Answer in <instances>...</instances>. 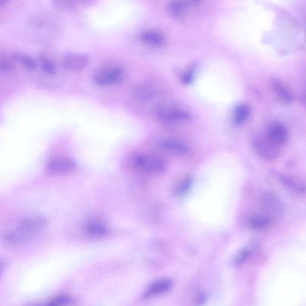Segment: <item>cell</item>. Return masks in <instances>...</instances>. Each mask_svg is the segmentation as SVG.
I'll list each match as a JSON object with an SVG mask.
<instances>
[{
    "mask_svg": "<svg viewBox=\"0 0 306 306\" xmlns=\"http://www.w3.org/2000/svg\"><path fill=\"white\" fill-rule=\"evenodd\" d=\"M250 109L247 105L242 104L238 106L235 112V121L240 124L245 122L249 115Z\"/></svg>",
    "mask_w": 306,
    "mask_h": 306,
    "instance_id": "ac0fdd59",
    "label": "cell"
},
{
    "mask_svg": "<svg viewBox=\"0 0 306 306\" xmlns=\"http://www.w3.org/2000/svg\"><path fill=\"white\" fill-rule=\"evenodd\" d=\"M156 117L160 122L164 123L184 122L190 118L188 112L183 109L166 106L157 108Z\"/></svg>",
    "mask_w": 306,
    "mask_h": 306,
    "instance_id": "5b68a950",
    "label": "cell"
},
{
    "mask_svg": "<svg viewBox=\"0 0 306 306\" xmlns=\"http://www.w3.org/2000/svg\"><path fill=\"white\" fill-rule=\"evenodd\" d=\"M193 79V74L192 71H188L186 72L181 77V82L184 85H188L192 82Z\"/></svg>",
    "mask_w": 306,
    "mask_h": 306,
    "instance_id": "603a6c76",
    "label": "cell"
},
{
    "mask_svg": "<svg viewBox=\"0 0 306 306\" xmlns=\"http://www.w3.org/2000/svg\"><path fill=\"white\" fill-rule=\"evenodd\" d=\"M135 95L138 99L146 102L152 99L154 91L148 86H141L136 90Z\"/></svg>",
    "mask_w": 306,
    "mask_h": 306,
    "instance_id": "2e32d148",
    "label": "cell"
},
{
    "mask_svg": "<svg viewBox=\"0 0 306 306\" xmlns=\"http://www.w3.org/2000/svg\"><path fill=\"white\" fill-rule=\"evenodd\" d=\"M71 299L70 297L65 295H62L54 297L48 303L50 306H66L70 305Z\"/></svg>",
    "mask_w": 306,
    "mask_h": 306,
    "instance_id": "44dd1931",
    "label": "cell"
},
{
    "mask_svg": "<svg viewBox=\"0 0 306 306\" xmlns=\"http://www.w3.org/2000/svg\"><path fill=\"white\" fill-rule=\"evenodd\" d=\"M84 232L91 238H101L107 235V227L100 221L90 220L84 225Z\"/></svg>",
    "mask_w": 306,
    "mask_h": 306,
    "instance_id": "ba28073f",
    "label": "cell"
},
{
    "mask_svg": "<svg viewBox=\"0 0 306 306\" xmlns=\"http://www.w3.org/2000/svg\"><path fill=\"white\" fill-rule=\"evenodd\" d=\"M8 1V0H0V6L3 5Z\"/></svg>",
    "mask_w": 306,
    "mask_h": 306,
    "instance_id": "484cf974",
    "label": "cell"
},
{
    "mask_svg": "<svg viewBox=\"0 0 306 306\" xmlns=\"http://www.w3.org/2000/svg\"><path fill=\"white\" fill-rule=\"evenodd\" d=\"M125 79V72L120 67H112L101 71L95 75L94 82L100 87H108L117 85Z\"/></svg>",
    "mask_w": 306,
    "mask_h": 306,
    "instance_id": "3957f363",
    "label": "cell"
},
{
    "mask_svg": "<svg viewBox=\"0 0 306 306\" xmlns=\"http://www.w3.org/2000/svg\"><path fill=\"white\" fill-rule=\"evenodd\" d=\"M192 181L190 178L184 179L183 181L179 183L175 189V193L178 195H184L189 191L190 186H191Z\"/></svg>",
    "mask_w": 306,
    "mask_h": 306,
    "instance_id": "ffe728a7",
    "label": "cell"
},
{
    "mask_svg": "<svg viewBox=\"0 0 306 306\" xmlns=\"http://www.w3.org/2000/svg\"><path fill=\"white\" fill-rule=\"evenodd\" d=\"M13 68L12 64L7 60H2L0 61V70L9 71Z\"/></svg>",
    "mask_w": 306,
    "mask_h": 306,
    "instance_id": "cb8c5ba5",
    "label": "cell"
},
{
    "mask_svg": "<svg viewBox=\"0 0 306 306\" xmlns=\"http://www.w3.org/2000/svg\"><path fill=\"white\" fill-rule=\"evenodd\" d=\"M141 39L143 42L153 47H161L164 43L163 36L157 32L153 31L144 32L141 34Z\"/></svg>",
    "mask_w": 306,
    "mask_h": 306,
    "instance_id": "7c38bea8",
    "label": "cell"
},
{
    "mask_svg": "<svg viewBox=\"0 0 306 306\" xmlns=\"http://www.w3.org/2000/svg\"><path fill=\"white\" fill-rule=\"evenodd\" d=\"M135 166L140 171L150 174H160L166 169L163 158L157 155L140 153L134 157Z\"/></svg>",
    "mask_w": 306,
    "mask_h": 306,
    "instance_id": "7a4b0ae2",
    "label": "cell"
},
{
    "mask_svg": "<svg viewBox=\"0 0 306 306\" xmlns=\"http://www.w3.org/2000/svg\"><path fill=\"white\" fill-rule=\"evenodd\" d=\"M46 224V219L42 216L26 218L18 229L13 230L14 238L19 244L23 243L41 232Z\"/></svg>",
    "mask_w": 306,
    "mask_h": 306,
    "instance_id": "6da1fadb",
    "label": "cell"
},
{
    "mask_svg": "<svg viewBox=\"0 0 306 306\" xmlns=\"http://www.w3.org/2000/svg\"><path fill=\"white\" fill-rule=\"evenodd\" d=\"M273 86L274 89L277 95H278L280 99L285 102H290L292 100V95L289 92L287 88L278 80L273 81Z\"/></svg>",
    "mask_w": 306,
    "mask_h": 306,
    "instance_id": "9a60e30c",
    "label": "cell"
},
{
    "mask_svg": "<svg viewBox=\"0 0 306 306\" xmlns=\"http://www.w3.org/2000/svg\"><path fill=\"white\" fill-rule=\"evenodd\" d=\"M76 167L75 161L70 157L60 156L51 158L46 165L49 174L63 175L73 171Z\"/></svg>",
    "mask_w": 306,
    "mask_h": 306,
    "instance_id": "277c9868",
    "label": "cell"
},
{
    "mask_svg": "<svg viewBox=\"0 0 306 306\" xmlns=\"http://www.w3.org/2000/svg\"><path fill=\"white\" fill-rule=\"evenodd\" d=\"M250 255V251L248 250H244L241 251L240 253L238 254L236 258V263L239 264L244 261L245 259H247L248 255Z\"/></svg>",
    "mask_w": 306,
    "mask_h": 306,
    "instance_id": "7402d4cb",
    "label": "cell"
},
{
    "mask_svg": "<svg viewBox=\"0 0 306 306\" xmlns=\"http://www.w3.org/2000/svg\"><path fill=\"white\" fill-rule=\"evenodd\" d=\"M5 262L2 259H0V277H1L2 272L5 267Z\"/></svg>",
    "mask_w": 306,
    "mask_h": 306,
    "instance_id": "d4e9b609",
    "label": "cell"
},
{
    "mask_svg": "<svg viewBox=\"0 0 306 306\" xmlns=\"http://www.w3.org/2000/svg\"><path fill=\"white\" fill-rule=\"evenodd\" d=\"M16 58L21 62L25 67L30 70H34L36 68V63L30 56L27 54L19 53L16 54Z\"/></svg>",
    "mask_w": 306,
    "mask_h": 306,
    "instance_id": "d6986e66",
    "label": "cell"
},
{
    "mask_svg": "<svg viewBox=\"0 0 306 306\" xmlns=\"http://www.w3.org/2000/svg\"><path fill=\"white\" fill-rule=\"evenodd\" d=\"M161 147L166 152L177 155H184L189 152L187 146L180 141L166 140L161 143Z\"/></svg>",
    "mask_w": 306,
    "mask_h": 306,
    "instance_id": "30bf717a",
    "label": "cell"
},
{
    "mask_svg": "<svg viewBox=\"0 0 306 306\" xmlns=\"http://www.w3.org/2000/svg\"><path fill=\"white\" fill-rule=\"evenodd\" d=\"M271 221L267 216L258 215L254 216L249 221L250 226L253 229L262 230L267 229L270 226Z\"/></svg>",
    "mask_w": 306,
    "mask_h": 306,
    "instance_id": "4fadbf2b",
    "label": "cell"
},
{
    "mask_svg": "<svg viewBox=\"0 0 306 306\" xmlns=\"http://www.w3.org/2000/svg\"><path fill=\"white\" fill-rule=\"evenodd\" d=\"M172 281L169 279L157 280L149 285L145 293L146 297H154L165 293L171 289Z\"/></svg>",
    "mask_w": 306,
    "mask_h": 306,
    "instance_id": "9c48e42d",
    "label": "cell"
},
{
    "mask_svg": "<svg viewBox=\"0 0 306 306\" xmlns=\"http://www.w3.org/2000/svg\"><path fill=\"white\" fill-rule=\"evenodd\" d=\"M169 6L172 15L180 18L186 10L187 4L184 0H172Z\"/></svg>",
    "mask_w": 306,
    "mask_h": 306,
    "instance_id": "5bb4252c",
    "label": "cell"
},
{
    "mask_svg": "<svg viewBox=\"0 0 306 306\" xmlns=\"http://www.w3.org/2000/svg\"><path fill=\"white\" fill-rule=\"evenodd\" d=\"M256 149L261 155L267 158H273L277 155L276 147L268 138L256 141Z\"/></svg>",
    "mask_w": 306,
    "mask_h": 306,
    "instance_id": "8fae6325",
    "label": "cell"
},
{
    "mask_svg": "<svg viewBox=\"0 0 306 306\" xmlns=\"http://www.w3.org/2000/svg\"><path fill=\"white\" fill-rule=\"evenodd\" d=\"M89 62V57L83 54H68L63 57L61 60L63 68L75 72L83 70L88 65Z\"/></svg>",
    "mask_w": 306,
    "mask_h": 306,
    "instance_id": "8992f818",
    "label": "cell"
},
{
    "mask_svg": "<svg viewBox=\"0 0 306 306\" xmlns=\"http://www.w3.org/2000/svg\"><path fill=\"white\" fill-rule=\"evenodd\" d=\"M40 65L43 71L49 76H53L56 73V66L51 60L45 55L40 57Z\"/></svg>",
    "mask_w": 306,
    "mask_h": 306,
    "instance_id": "e0dca14e",
    "label": "cell"
},
{
    "mask_svg": "<svg viewBox=\"0 0 306 306\" xmlns=\"http://www.w3.org/2000/svg\"><path fill=\"white\" fill-rule=\"evenodd\" d=\"M287 130L282 124H274L268 129L267 138L274 145L276 146L282 145L287 140Z\"/></svg>",
    "mask_w": 306,
    "mask_h": 306,
    "instance_id": "52a82bcc",
    "label": "cell"
}]
</instances>
